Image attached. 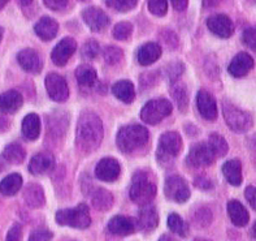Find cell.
Here are the masks:
<instances>
[{
    "instance_id": "1",
    "label": "cell",
    "mask_w": 256,
    "mask_h": 241,
    "mask_svg": "<svg viewBox=\"0 0 256 241\" xmlns=\"http://www.w3.org/2000/svg\"><path fill=\"white\" fill-rule=\"evenodd\" d=\"M103 140V124L96 114L91 111L82 112L76 130V142L82 153H92Z\"/></svg>"
},
{
    "instance_id": "2",
    "label": "cell",
    "mask_w": 256,
    "mask_h": 241,
    "mask_svg": "<svg viewBox=\"0 0 256 241\" xmlns=\"http://www.w3.org/2000/svg\"><path fill=\"white\" fill-rule=\"evenodd\" d=\"M150 140L148 130L142 125H126L122 127L117 134V146L122 153L132 154L143 149Z\"/></svg>"
},
{
    "instance_id": "3",
    "label": "cell",
    "mask_w": 256,
    "mask_h": 241,
    "mask_svg": "<svg viewBox=\"0 0 256 241\" xmlns=\"http://www.w3.org/2000/svg\"><path fill=\"white\" fill-rule=\"evenodd\" d=\"M156 185L152 177L146 172H138L134 175L132 188H130V198L138 205H148L155 198Z\"/></svg>"
},
{
    "instance_id": "4",
    "label": "cell",
    "mask_w": 256,
    "mask_h": 241,
    "mask_svg": "<svg viewBox=\"0 0 256 241\" xmlns=\"http://www.w3.org/2000/svg\"><path fill=\"white\" fill-rule=\"evenodd\" d=\"M56 221L60 225H69L72 228L84 229L91 224L90 211L88 205L80 203L74 208H64L56 212Z\"/></svg>"
},
{
    "instance_id": "5",
    "label": "cell",
    "mask_w": 256,
    "mask_h": 241,
    "mask_svg": "<svg viewBox=\"0 0 256 241\" xmlns=\"http://www.w3.org/2000/svg\"><path fill=\"white\" fill-rule=\"evenodd\" d=\"M222 114H224L228 127L237 133H244L252 127L251 115L246 111H242L237 106H234L232 102H222Z\"/></svg>"
},
{
    "instance_id": "6",
    "label": "cell",
    "mask_w": 256,
    "mask_h": 241,
    "mask_svg": "<svg viewBox=\"0 0 256 241\" xmlns=\"http://www.w3.org/2000/svg\"><path fill=\"white\" fill-rule=\"evenodd\" d=\"M182 140L177 132H166L160 137L156 156L162 164H168L181 153Z\"/></svg>"
},
{
    "instance_id": "7",
    "label": "cell",
    "mask_w": 256,
    "mask_h": 241,
    "mask_svg": "<svg viewBox=\"0 0 256 241\" xmlns=\"http://www.w3.org/2000/svg\"><path fill=\"white\" fill-rule=\"evenodd\" d=\"M172 112V103L168 99H154L144 104L140 112V117L144 123L150 125L159 124Z\"/></svg>"
},
{
    "instance_id": "8",
    "label": "cell",
    "mask_w": 256,
    "mask_h": 241,
    "mask_svg": "<svg viewBox=\"0 0 256 241\" xmlns=\"http://www.w3.org/2000/svg\"><path fill=\"white\" fill-rule=\"evenodd\" d=\"M164 192H166V198L178 202V203H184L190 197V189H188V182L182 179L181 176L177 175L169 176L166 179Z\"/></svg>"
},
{
    "instance_id": "9",
    "label": "cell",
    "mask_w": 256,
    "mask_h": 241,
    "mask_svg": "<svg viewBox=\"0 0 256 241\" xmlns=\"http://www.w3.org/2000/svg\"><path fill=\"white\" fill-rule=\"evenodd\" d=\"M46 89L50 98L55 102H65L69 97V89L62 76L48 73L46 77Z\"/></svg>"
},
{
    "instance_id": "10",
    "label": "cell",
    "mask_w": 256,
    "mask_h": 241,
    "mask_svg": "<svg viewBox=\"0 0 256 241\" xmlns=\"http://www.w3.org/2000/svg\"><path fill=\"white\" fill-rule=\"evenodd\" d=\"M214 154L212 153L211 147L208 143H196L188 151V163L190 166L199 168V167H207L214 162Z\"/></svg>"
},
{
    "instance_id": "11",
    "label": "cell",
    "mask_w": 256,
    "mask_h": 241,
    "mask_svg": "<svg viewBox=\"0 0 256 241\" xmlns=\"http://www.w3.org/2000/svg\"><path fill=\"white\" fill-rule=\"evenodd\" d=\"M76 49H77V43L74 39L69 38V37L62 39L52 50L51 59L54 64H56L58 67H64L72 58V55L74 54Z\"/></svg>"
},
{
    "instance_id": "12",
    "label": "cell",
    "mask_w": 256,
    "mask_h": 241,
    "mask_svg": "<svg viewBox=\"0 0 256 241\" xmlns=\"http://www.w3.org/2000/svg\"><path fill=\"white\" fill-rule=\"evenodd\" d=\"M208 29L220 38H229L233 36L234 25L226 15H214L207 20Z\"/></svg>"
},
{
    "instance_id": "13",
    "label": "cell",
    "mask_w": 256,
    "mask_h": 241,
    "mask_svg": "<svg viewBox=\"0 0 256 241\" xmlns=\"http://www.w3.org/2000/svg\"><path fill=\"white\" fill-rule=\"evenodd\" d=\"M84 23L92 32H102L110 25V17L98 7H88L82 12Z\"/></svg>"
},
{
    "instance_id": "14",
    "label": "cell",
    "mask_w": 256,
    "mask_h": 241,
    "mask_svg": "<svg viewBox=\"0 0 256 241\" xmlns=\"http://www.w3.org/2000/svg\"><path fill=\"white\" fill-rule=\"evenodd\" d=\"M121 167L114 158H104L95 167V175L99 180L112 182L120 176Z\"/></svg>"
},
{
    "instance_id": "15",
    "label": "cell",
    "mask_w": 256,
    "mask_h": 241,
    "mask_svg": "<svg viewBox=\"0 0 256 241\" xmlns=\"http://www.w3.org/2000/svg\"><path fill=\"white\" fill-rule=\"evenodd\" d=\"M196 106L200 115L206 120L214 121L218 117V104L214 95L210 94L207 90H199L196 94Z\"/></svg>"
},
{
    "instance_id": "16",
    "label": "cell",
    "mask_w": 256,
    "mask_h": 241,
    "mask_svg": "<svg viewBox=\"0 0 256 241\" xmlns=\"http://www.w3.org/2000/svg\"><path fill=\"white\" fill-rule=\"evenodd\" d=\"M55 168V158L47 151L38 153L32 158L29 163V171L32 175H44Z\"/></svg>"
},
{
    "instance_id": "17",
    "label": "cell",
    "mask_w": 256,
    "mask_h": 241,
    "mask_svg": "<svg viewBox=\"0 0 256 241\" xmlns=\"http://www.w3.org/2000/svg\"><path fill=\"white\" fill-rule=\"evenodd\" d=\"M18 64L22 67L24 71L29 73H39L42 69V59L36 50L25 49L17 54Z\"/></svg>"
},
{
    "instance_id": "18",
    "label": "cell",
    "mask_w": 256,
    "mask_h": 241,
    "mask_svg": "<svg viewBox=\"0 0 256 241\" xmlns=\"http://www.w3.org/2000/svg\"><path fill=\"white\" fill-rule=\"evenodd\" d=\"M108 229L110 233L118 236H128L136 232V221L132 218H126L122 215H116L108 223Z\"/></svg>"
},
{
    "instance_id": "19",
    "label": "cell",
    "mask_w": 256,
    "mask_h": 241,
    "mask_svg": "<svg viewBox=\"0 0 256 241\" xmlns=\"http://www.w3.org/2000/svg\"><path fill=\"white\" fill-rule=\"evenodd\" d=\"M254 67V59L246 52H240L229 64V73L234 77H244Z\"/></svg>"
},
{
    "instance_id": "20",
    "label": "cell",
    "mask_w": 256,
    "mask_h": 241,
    "mask_svg": "<svg viewBox=\"0 0 256 241\" xmlns=\"http://www.w3.org/2000/svg\"><path fill=\"white\" fill-rule=\"evenodd\" d=\"M159 223V216H158V211L154 206L144 205L140 210L138 214V220H136V225L144 232L154 231L158 227Z\"/></svg>"
},
{
    "instance_id": "21",
    "label": "cell",
    "mask_w": 256,
    "mask_h": 241,
    "mask_svg": "<svg viewBox=\"0 0 256 241\" xmlns=\"http://www.w3.org/2000/svg\"><path fill=\"white\" fill-rule=\"evenodd\" d=\"M24 103L22 95L17 90H8L0 95V111L4 114H13L21 108Z\"/></svg>"
},
{
    "instance_id": "22",
    "label": "cell",
    "mask_w": 256,
    "mask_h": 241,
    "mask_svg": "<svg viewBox=\"0 0 256 241\" xmlns=\"http://www.w3.org/2000/svg\"><path fill=\"white\" fill-rule=\"evenodd\" d=\"M36 34L43 41H51L56 37L58 25L55 20L51 17H42L34 26Z\"/></svg>"
},
{
    "instance_id": "23",
    "label": "cell",
    "mask_w": 256,
    "mask_h": 241,
    "mask_svg": "<svg viewBox=\"0 0 256 241\" xmlns=\"http://www.w3.org/2000/svg\"><path fill=\"white\" fill-rule=\"evenodd\" d=\"M228 214L230 216L233 224H236L237 227H244L250 220V215H248L246 207L236 199H232L228 203Z\"/></svg>"
},
{
    "instance_id": "24",
    "label": "cell",
    "mask_w": 256,
    "mask_h": 241,
    "mask_svg": "<svg viewBox=\"0 0 256 241\" xmlns=\"http://www.w3.org/2000/svg\"><path fill=\"white\" fill-rule=\"evenodd\" d=\"M24 199L26 205L32 208L42 207L44 205V193L43 188L38 184H28L26 188L24 189Z\"/></svg>"
},
{
    "instance_id": "25",
    "label": "cell",
    "mask_w": 256,
    "mask_h": 241,
    "mask_svg": "<svg viewBox=\"0 0 256 241\" xmlns=\"http://www.w3.org/2000/svg\"><path fill=\"white\" fill-rule=\"evenodd\" d=\"M162 56V47L158 43L150 42L143 45L136 54V59L142 65H150L155 63Z\"/></svg>"
},
{
    "instance_id": "26",
    "label": "cell",
    "mask_w": 256,
    "mask_h": 241,
    "mask_svg": "<svg viewBox=\"0 0 256 241\" xmlns=\"http://www.w3.org/2000/svg\"><path fill=\"white\" fill-rule=\"evenodd\" d=\"M22 136L26 140L34 141L39 137L40 133V119L36 114H29L26 115L25 119L22 120Z\"/></svg>"
},
{
    "instance_id": "27",
    "label": "cell",
    "mask_w": 256,
    "mask_h": 241,
    "mask_svg": "<svg viewBox=\"0 0 256 241\" xmlns=\"http://www.w3.org/2000/svg\"><path fill=\"white\" fill-rule=\"evenodd\" d=\"M222 173L232 185L238 186L242 184V164L238 159L228 160L222 166Z\"/></svg>"
},
{
    "instance_id": "28",
    "label": "cell",
    "mask_w": 256,
    "mask_h": 241,
    "mask_svg": "<svg viewBox=\"0 0 256 241\" xmlns=\"http://www.w3.org/2000/svg\"><path fill=\"white\" fill-rule=\"evenodd\" d=\"M112 93L114 97L118 98L124 103H132L136 98V89L134 85L128 80H122L118 81L112 86Z\"/></svg>"
},
{
    "instance_id": "29",
    "label": "cell",
    "mask_w": 256,
    "mask_h": 241,
    "mask_svg": "<svg viewBox=\"0 0 256 241\" xmlns=\"http://www.w3.org/2000/svg\"><path fill=\"white\" fill-rule=\"evenodd\" d=\"M22 186V177L18 173H10L0 182V193L4 195H14Z\"/></svg>"
},
{
    "instance_id": "30",
    "label": "cell",
    "mask_w": 256,
    "mask_h": 241,
    "mask_svg": "<svg viewBox=\"0 0 256 241\" xmlns=\"http://www.w3.org/2000/svg\"><path fill=\"white\" fill-rule=\"evenodd\" d=\"M91 202H92V206L99 211H107L114 205V195L106 189H96L91 197Z\"/></svg>"
},
{
    "instance_id": "31",
    "label": "cell",
    "mask_w": 256,
    "mask_h": 241,
    "mask_svg": "<svg viewBox=\"0 0 256 241\" xmlns=\"http://www.w3.org/2000/svg\"><path fill=\"white\" fill-rule=\"evenodd\" d=\"M76 77L82 88H92L96 82V71L90 65H80L76 71Z\"/></svg>"
},
{
    "instance_id": "32",
    "label": "cell",
    "mask_w": 256,
    "mask_h": 241,
    "mask_svg": "<svg viewBox=\"0 0 256 241\" xmlns=\"http://www.w3.org/2000/svg\"><path fill=\"white\" fill-rule=\"evenodd\" d=\"M26 156V151L20 143H10L4 149L3 159L10 164H21Z\"/></svg>"
},
{
    "instance_id": "33",
    "label": "cell",
    "mask_w": 256,
    "mask_h": 241,
    "mask_svg": "<svg viewBox=\"0 0 256 241\" xmlns=\"http://www.w3.org/2000/svg\"><path fill=\"white\" fill-rule=\"evenodd\" d=\"M208 146L211 147L212 153L214 154V156H224L228 154V142L224 137L220 136L218 133H212L210 136V141H208Z\"/></svg>"
},
{
    "instance_id": "34",
    "label": "cell",
    "mask_w": 256,
    "mask_h": 241,
    "mask_svg": "<svg viewBox=\"0 0 256 241\" xmlns=\"http://www.w3.org/2000/svg\"><path fill=\"white\" fill-rule=\"evenodd\" d=\"M168 227L170 231L181 236V237H186L188 233V225L186 224V221L178 214H174V212L168 216Z\"/></svg>"
},
{
    "instance_id": "35",
    "label": "cell",
    "mask_w": 256,
    "mask_h": 241,
    "mask_svg": "<svg viewBox=\"0 0 256 241\" xmlns=\"http://www.w3.org/2000/svg\"><path fill=\"white\" fill-rule=\"evenodd\" d=\"M170 93H172V97L174 98L176 103H177L180 110H181L182 112H185V110L188 108V95L185 85L174 84L173 85L172 90H170Z\"/></svg>"
},
{
    "instance_id": "36",
    "label": "cell",
    "mask_w": 256,
    "mask_h": 241,
    "mask_svg": "<svg viewBox=\"0 0 256 241\" xmlns=\"http://www.w3.org/2000/svg\"><path fill=\"white\" fill-rule=\"evenodd\" d=\"M132 33H133V26L126 21L118 23L114 28V37L118 41H126L132 36Z\"/></svg>"
},
{
    "instance_id": "37",
    "label": "cell",
    "mask_w": 256,
    "mask_h": 241,
    "mask_svg": "<svg viewBox=\"0 0 256 241\" xmlns=\"http://www.w3.org/2000/svg\"><path fill=\"white\" fill-rule=\"evenodd\" d=\"M104 60L108 63V64L114 65L117 64L122 59V51H121L118 47H114V46H108L106 47L103 52Z\"/></svg>"
},
{
    "instance_id": "38",
    "label": "cell",
    "mask_w": 256,
    "mask_h": 241,
    "mask_svg": "<svg viewBox=\"0 0 256 241\" xmlns=\"http://www.w3.org/2000/svg\"><path fill=\"white\" fill-rule=\"evenodd\" d=\"M100 52V47H99V43L94 39H90L88 42L82 46L81 55L86 59H95Z\"/></svg>"
},
{
    "instance_id": "39",
    "label": "cell",
    "mask_w": 256,
    "mask_h": 241,
    "mask_svg": "<svg viewBox=\"0 0 256 241\" xmlns=\"http://www.w3.org/2000/svg\"><path fill=\"white\" fill-rule=\"evenodd\" d=\"M108 6L118 12H128L136 6L138 0H106Z\"/></svg>"
},
{
    "instance_id": "40",
    "label": "cell",
    "mask_w": 256,
    "mask_h": 241,
    "mask_svg": "<svg viewBox=\"0 0 256 241\" xmlns=\"http://www.w3.org/2000/svg\"><path fill=\"white\" fill-rule=\"evenodd\" d=\"M150 12L155 16H164L168 11V2L166 0H148Z\"/></svg>"
},
{
    "instance_id": "41",
    "label": "cell",
    "mask_w": 256,
    "mask_h": 241,
    "mask_svg": "<svg viewBox=\"0 0 256 241\" xmlns=\"http://www.w3.org/2000/svg\"><path fill=\"white\" fill-rule=\"evenodd\" d=\"M182 72H184V64H182V63H170V64L168 65V68H166V75H168L169 81L172 82V84L177 81Z\"/></svg>"
},
{
    "instance_id": "42",
    "label": "cell",
    "mask_w": 256,
    "mask_h": 241,
    "mask_svg": "<svg viewBox=\"0 0 256 241\" xmlns=\"http://www.w3.org/2000/svg\"><path fill=\"white\" fill-rule=\"evenodd\" d=\"M242 41H244V43L248 49L256 51V26H251V28H247L244 30V36H242Z\"/></svg>"
},
{
    "instance_id": "43",
    "label": "cell",
    "mask_w": 256,
    "mask_h": 241,
    "mask_svg": "<svg viewBox=\"0 0 256 241\" xmlns=\"http://www.w3.org/2000/svg\"><path fill=\"white\" fill-rule=\"evenodd\" d=\"M54 237V233L48 229L40 228V229H36L30 234L29 241H51Z\"/></svg>"
},
{
    "instance_id": "44",
    "label": "cell",
    "mask_w": 256,
    "mask_h": 241,
    "mask_svg": "<svg viewBox=\"0 0 256 241\" xmlns=\"http://www.w3.org/2000/svg\"><path fill=\"white\" fill-rule=\"evenodd\" d=\"M22 237V228L20 224H13L10 229L8 231L6 241H21Z\"/></svg>"
},
{
    "instance_id": "45",
    "label": "cell",
    "mask_w": 256,
    "mask_h": 241,
    "mask_svg": "<svg viewBox=\"0 0 256 241\" xmlns=\"http://www.w3.org/2000/svg\"><path fill=\"white\" fill-rule=\"evenodd\" d=\"M195 218H196V221L200 223L202 225H207L211 223L212 214L208 208H200V210H198V212H196V216H195Z\"/></svg>"
},
{
    "instance_id": "46",
    "label": "cell",
    "mask_w": 256,
    "mask_h": 241,
    "mask_svg": "<svg viewBox=\"0 0 256 241\" xmlns=\"http://www.w3.org/2000/svg\"><path fill=\"white\" fill-rule=\"evenodd\" d=\"M44 4L48 7L50 10L54 11H62L64 10L66 4H68V0H43Z\"/></svg>"
},
{
    "instance_id": "47",
    "label": "cell",
    "mask_w": 256,
    "mask_h": 241,
    "mask_svg": "<svg viewBox=\"0 0 256 241\" xmlns=\"http://www.w3.org/2000/svg\"><path fill=\"white\" fill-rule=\"evenodd\" d=\"M244 197L251 205L254 210H256V188L255 186H247L244 190Z\"/></svg>"
},
{
    "instance_id": "48",
    "label": "cell",
    "mask_w": 256,
    "mask_h": 241,
    "mask_svg": "<svg viewBox=\"0 0 256 241\" xmlns=\"http://www.w3.org/2000/svg\"><path fill=\"white\" fill-rule=\"evenodd\" d=\"M195 186L196 188H200V189H210L212 188V182L211 180L206 179V177H203V176H200V177H196L194 181Z\"/></svg>"
},
{
    "instance_id": "49",
    "label": "cell",
    "mask_w": 256,
    "mask_h": 241,
    "mask_svg": "<svg viewBox=\"0 0 256 241\" xmlns=\"http://www.w3.org/2000/svg\"><path fill=\"white\" fill-rule=\"evenodd\" d=\"M170 2H172L173 8H174L176 11H178V12L185 11L186 7H188V0H170Z\"/></svg>"
},
{
    "instance_id": "50",
    "label": "cell",
    "mask_w": 256,
    "mask_h": 241,
    "mask_svg": "<svg viewBox=\"0 0 256 241\" xmlns=\"http://www.w3.org/2000/svg\"><path fill=\"white\" fill-rule=\"evenodd\" d=\"M8 128V121L4 117H0V132H4Z\"/></svg>"
},
{
    "instance_id": "51",
    "label": "cell",
    "mask_w": 256,
    "mask_h": 241,
    "mask_svg": "<svg viewBox=\"0 0 256 241\" xmlns=\"http://www.w3.org/2000/svg\"><path fill=\"white\" fill-rule=\"evenodd\" d=\"M220 3V0H204V6L206 7H212L216 6V4Z\"/></svg>"
},
{
    "instance_id": "52",
    "label": "cell",
    "mask_w": 256,
    "mask_h": 241,
    "mask_svg": "<svg viewBox=\"0 0 256 241\" xmlns=\"http://www.w3.org/2000/svg\"><path fill=\"white\" fill-rule=\"evenodd\" d=\"M18 3L22 7H28L32 3V0H18Z\"/></svg>"
},
{
    "instance_id": "53",
    "label": "cell",
    "mask_w": 256,
    "mask_h": 241,
    "mask_svg": "<svg viewBox=\"0 0 256 241\" xmlns=\"http://www.w3.org/2000/svg\"><path fill=\"white\" fill-rule=\"evenodd\" d=\"M159 241H177V240H174V238L170 237V236H168V234H164V236H162V237H160Z\"/></svg>"
},
{
    "instance_id": "54",
    "label": "cell",
    "mask_w": 256,
    "mask_h": 241,
    "mask_svg": "<svg viewBox=\"0 0 256 241\" xmlns=\"http://www.w3.org/2000/svg\"><path fill=\"white\" fill-rule=\"evenodd\" d=\"M8 2H10V0H0V10H3L4 6H6Z\"/></svg>"
},
{
    "instance_id": "55",
    "label": "cell",
    "mask_w": 256,
    "mask_h": 241,
    "mask_svg": "<svg viewBox=\"0 0 256 241\" xmlns=\"http://www.w3.org/2000/svg\"><path fill=\"white\" fill-rule=\"evenodd\" d=\"M252 234H254V237L256 238V223L254 224V227H252Z\"/></svg>"
},
{
    "instance_id": "56",
    "label": "cell",
    "mask_w": 256,
    "mask_h": 241,
    "mask_svg": "<svg viewBox=\"0 0 256 241\" xmlns=\"http://www.w3.org/2000/svg\"><path fill=\"white\" fill-rule=\"evenodd\" d=\"M2 37H3V29L0 28V42H2Z\"/></svg>"
},
{
    "instance_id": "57",
    "label": "cell",
    "mask_w": 256,
    "mask_h": 241,
    "mask_svg": "<svg viewBox=\"0 0 256 241\" xmlns=\"http://www.w3.org/2000/svg\"><path fill=\"white\" fill-rule=\"evenodd\" d=\"M2 169H3V163L0 162V172H2Z\"/></svg>"
},
{
    "instance_id": "58",
    "label": "cell",
    "mask_w": 256,
    "mask_h": 241,
    "mask_svg": "<svg viewBox=\"0 0 256 241\" xmlns=\"http://www.w3.org/2000/svg\"><path fill=\"white\" fill-rule=\"evenodd\" d=\"M195 241H208V240H203V238H199V240H195Z\"/></svg>"
},
{
    "instance_id": "59",
    "label": "cell",
    "mask_w": 256,
    "mask_h": 241,
    "mask_svg": "<svg viewBox=\"0 0 256 241\" xmlns=\"http://www.w3.org/2000/svg\"><path fill=\"white\" fill-rule=\"evenodd\" d=\"M248 2H251V3H256V0H248Z\"/></svg>"
},
{
    "instance_id": "60",
    "label": "cell",
    "mask_w": 256,
    "mask_h": 241,
    "mask_svg": "<svg viewBox=\"0 0 256 241\" xmlns=\"http://www.w3.org/2000/svg\"><path fill=\"white\" fill-rule=\"evenodd\" d=\"M81 2H88V0H81Z\"/></svg>"
}]
</instances>
